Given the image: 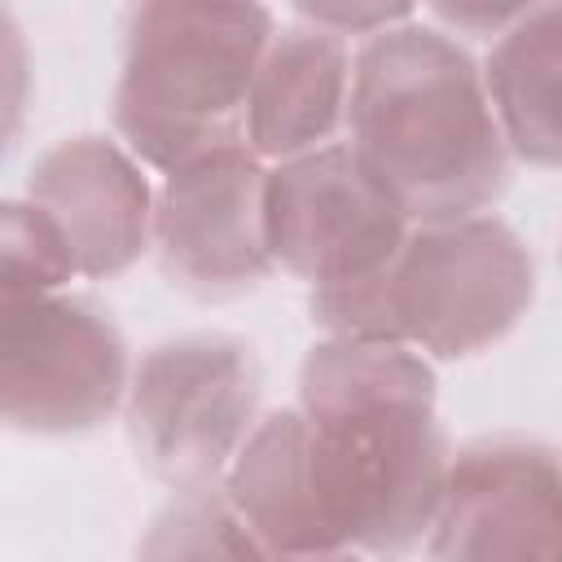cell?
Here are the masks:
<instances>
[{"label":"cell","instance_id":"cell-15","mask_svg":"<svg viewBox=\"0 0 562 562\" xmlns=\"http://www.w3.org/2000/svg\"><path fill=\"white\" fill-rule=\"evenodd\" d=\"M75 259L57 224L26 198L0 202V312L70 290Z\"/></svg>","mask_w":562,"mask_h":562},{"label":"cell","instance_id":"cell-2","mask_svg":"<svg viewBox=\"0 0 562 562\" xmlns=\"http://www.w3.org/2000/svg\"><path fill=\"white\" fill-rule=\"evenodd\" d=\"M342 136L408 224L492 215L514 176L479 61L422 13L351 53Z\"/></svg>","mask_w":562,"mask_h":562},{"label":"cell","instance_id":"cell-18","mask_svg":"<svg viewBox=\"0 0 562 562\" xmlns=\"http://www.w3.org/2000/svg\"><path fill=\"white\" fill-rule=\"evenodd\" d=\"M527 4H430V9H417L430 26H439L443 35H465V40H496Z\"/></svg>","mask_w":562,"mask_h":562},{"label":"cell","instance_id":"cell-11","mask_svg":"<svg viewBox=\"0 0 562 562\" xmlns=\"http://www.w3.org/2000/svg\"><path fill=\"white\" fill-rule=\"evenodd\" d=\"M347 97L351 44L307 22L277 26L246 97V149L272 167L338 145Z\"/></svg>","mask_w":562,"mask_h":562},{"label":"cell","instance_id":"cell-13","mask_svg":"<svg viewBox=\"0 0 562 562\" xmlns=\"http://www.w3.org/2000/svg\"><path fill=\"white\" fill-rule=\"evenodd\" d=\"M215 492L228 501V509L250 527V536L268 553L342 549L334 544L321 518V505L312 496V483H307L299 408L263 413Z\"/></svg>","mask_w":562,"mask_h":562},{"label":"cell","instance_id":"cell-19","mask_svg":"<svg viewBox=\"0 0 562 562\" xmlns=\"http://www.w3.org/2000/svg\"><path fill=\"white\" fill-rule=\"evenodd\" d=\"M268 562H369L356 549H312V553H268Z\"/></svg>","mask_w":562,"mask_h":562},{"label":"cell","instance_id":"cell-8","mask_svg":"<svg viewBox=\"0 0 562 562\" xmlns=\"http://www.w3.org/2000/svg\"><path fill=\"white\" fill-rule=\"evenodd\" d=\"M558 452L536 435L452 448L426 531V562H558Z\"/></svg>","mask_w":562,"mask_h":562},{"label":"cell","instance_id":"cell-5","mask_svg":"<svg viewBox=\"0 0 562 562\" xmlns=\"http://www.w3.org/2000/svg\"><path fill=\"white\" fill-rule=\"evenodd\" d=\"M263 417V360L224 329L171 334L140 351L123 395L136 465L171 496L220 487Z\"/></svg>","mask_w":562,"mask_h":562},{"label":"cell","instance_id":"cell-1","mask_svg":"<svg viewBox=\"0 0 562 562\" xmlns=\"http://www.w3.org/2000/svg\"><path fill=\"white\" fill-rule=\"evenodd\" d=\"M294 408L334 544L369 562L417 553L452 461L435 364L408 347L321 338L299 364Z\"/></svg>","mask_w":562,"mask_h":562},{"label":"cell","instance_id":"cell-10","mask_svg":"<svg viewBox=\"0 0 562 562\" xmlns=\"http://www.w3.org/2000/svg\"><path fill=\"white\" fill-rule=\"evenodd\" d=\"M26 202L57 224L88 281H110L149 250L154 184L114 136L79 132L48 145L26 171Z\"/></svg>","mask_w":562,"mask_h":562},{"label":"cell","instance_id":"cell-14","mask_svg":"<svg viewBox=\"0 0 562 562\" xmlns=\"http://www.w3.org/2000/svg\"><path fill=\"white\" fill-rule=\"evenodd\" d=\"M132 562H268V549L211 487L171 496L145 522Z\"/></svg>","mask_w":562,"mask_h":562},{"label":"cell","instance_id":"cell-6","mask_svg":"<svg viewBox=\"0 0 562 562\" xmlns=\"http://www.w3.org/2000/svg\"><path fill=\"white\" fill-rule=\"evenodd\" d=\"M132 351L92 294L57 290L0 312V422L22 435H92L123 413Z\"/></svg>","mask_w":562,"mask_h":562},{"label":"cell","instance_id":"cell-17","mask_svg":"<svg viewBox=\"0 0 562 562\" xmlns=\"http://www.w3.org/2000/svg\"><path fill=\"white\" fill-rule=\"evenodd\" d=\"M417 18L413 4H378V0H307V4H294V22H307V26H321L338 40H373L400 22Z\"/></svg>","mask_w":562,"mask_h":562},{"label":"cell","instance_id":"cell-9","mask_svg":"<svg viewBox=\"0 0 562 562\" xmlns=\"http://www.w3.org/2000/svg\"><path fill=\"white\" fill-rule=\"evenodd\" d=\"M263 176L246 145L206 154L154 189L149 250L158 272L193 299H237L277 268L263 241Z\"/></svg>","mask_w":562,"mask_h":562},{"label":"cell","instance_id":"cell-7","mask_svg":"<svg viewBox=\"0 0 562 562\" xmlns=\"http://www.w3.org/2000/svg\"><path fill=\"white\" fill-rule=\"evenodd\" d=\"M408 220L338 140L272 162L263 176V241L272 268L307 290L373 277L404 241Z\"/></svg>","mask_w":562,"mask_h":562},{"label":"cell","instance_id":"cell-12","mask_svg":"<svg viewBox=\"0 0 562 562\" xmlns=\"http://www.w3.org/2000/svg\"><path fill=\"white\" fill-rule=\"evenodd\" d=\"M483 97L514 162H562V4H527L479 61Z\"/></svg>","mask_w":562,"mask_h":562},{"label":"cell","instance_id":"cell-4","mask_svg":"<svg viewBox=\"0 0 562 562\" xmlns=\"http://www.w3.org/2000/svg\"><path fill=\"white\" fill-rule=\"evenodd\" d=\"M272 31L277 13L263 4L158 0L127 9L110 97L119 145L158 176L246 145V97Z\"/></svg>","mask_w":562,"mask_h":562},{"label":"cell","instance_id":"cell-16","mask_svg":"<svg viewBox=\"0 0 562 562\" xmlns=\"http://www.w3.org/2000/svg\"><path fill=\"white\" fill-rule=\"evenodd\" d=\"M31 44L13 9L0 4V162L22 145L26 110H31Z\"/></svg>","mask_w":562,"mask_h":562},{"label":"cell","instance_id":"cell-3","mask_svg":"<svg viewBox=\"0 0 562 562\" xmlns=\"http://www.w3.org/2000/svg\"><path fill=\"white\" fill-rule=\"evenodd\" d=\"M536 303V259L501 215L408 224L400 250L364 281L312 290L325 338L408 347L422 360H474L505 342Z\"/></svg>","mask_w":562,"mask_h":562}]
</instances>
